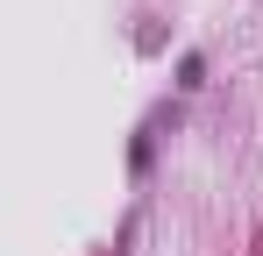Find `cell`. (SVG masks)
Wrapping results in <instances>:
<instances>
[{"label": "cell", "mask_w": 263, "mask_h": 256, "mask_svg": "<svg viewBox=\"0 0 263 256\" xmlns=\"http://www.w3.org/2000/svg\"><path fill=\"white\" fill-rule=\"evenodd\" d=\"M206 79V57H199V50H192V57H185V64H178V85H199Z\"/></svg>", "instance_id": "cell-1"}]
</instances>
